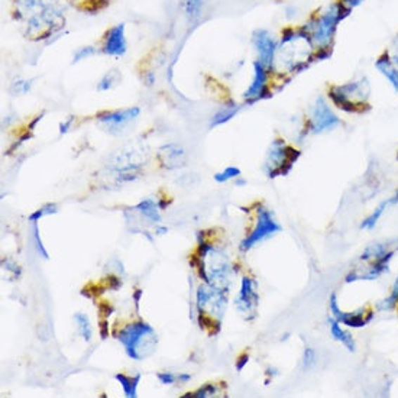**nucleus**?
Returning <instances> with one entry per match:
<instances>
[{"mask_svg":"<svg viewBox=\"0 0 398 398\" xmlns=\"http://www.w3.org/2000/svg\"><path fill=\"white\" fill-rule=\"evenodd\" d=\"M351 13L352 9L335 0L326 8L316 11L302 28L309 34L316 49L333 48L339 25Z\"/></svg>","mask_w":398,"mask_h":398,"instance_id":"1","label":"nucleus"},{"mask_svg":"<svg viewBox=\"0 0 398 398\" xmlns=\"http://www.w3.org/2000/svg\"><path fill=\"white\" fill-rule=\"evenodd\" d=\"M316 48L309 34L300 27L298 30L288 28L283 32L278 41V49L274 64L283 61L287 71H302L310 61H314Z\"/></svg>","mask_w":398,"mask_h":398,"instance_id":"2","label":"nucleus"},{"mask_svg":"<svg viewBox=\"0 0 398 398\" xmlns=\"http://www.w3.org/2000/svg\"><path fill=\"white\" fill-rule=\"evenodd\" d=\"M330 102L345 113H362L369 109L371 83L366 76L335 84L328 91Z\"/></svg>","mask_w":398,"mask_h":398,"instance_id":"3","label":"nucleus"},{"mask_svg":"<svg viewBox=\"0 0 398 398\" xmlns=\"http://www.w3.org/2000/svg\"><path fill=\"white\" fill-rule=\"evenodd\" d=\"M120 343L125 346L129 358L141 361L155 351L157 333L146 323H134L128 325L119 333Z\"/></svg>","mask_w":398,"mask_h":398,"instance_id":"4","label":"nucleus"},{"mask_svg":"<svg viewBox=\"0 0 398 398\" xmlns=\"http://www.w3.org/2000/svg\"><path fill=\"white\" fill-rule=\"evenodd\" d=\"M298 157H300V153L288 146L284 139H274L268 149L264 171L267 172L268 177L285 176L287 172H290Z\"/></svg>","mask_w":398,"mask_h":398,"instance_id":"5","label":"nucleus"},{"mask_svg":"<svg viewBox=\"0 0 398 398\" xmlns=\"http://www.w3.org/2000/svg\"><path fill=\"white\" fill-rule=\"evenodd\" d=\"M342 125L340 117L333 112L330 105L323 96H319L310 110L309 131L316 135L328 134L338 129Z\"/></svg>","mask_w":398,"mask_h":398,"instance_id":"6","label":"nucleus"},{"mask_svg":"<svg viewBox=\"0 0 398 398\" xmlns=\"http://www.w3.org/2000/svg\"><path fill=\"white\" fill-rule=\"evenodd\" d=\"M281 229H283L281 225L276 220V217H274V214L268 209L261 207V209H258L257 226L240 243V250L242 251H250L251 248H254L255 245H258L262 240L281 232Z\"/></svg>","mask_w":398,"mask_h":398,"instance_id":"7","label":"nucleus"},{"mask_svg":"<svg viewBox=\"0 0 398 398\" xmlns=\"http://www.w3.org/2000/svg\"><path fill=\"white\" fill-rule=\"evenodd\" d=\"M258 283L251 277H243L239 294L235 300L236 309L246 320H252L257 316V307L259 303V294L257 291Z\"/></svg>","mask_w":398,"mask_h":398,"instance_id":"8","label":"nucleus"},{"mask_svg":"<svg viewBox=\"0 0 398 398\" xmlns=\"http://www.w3.org/2000/svg\"><path fill=\"white\" fill-rule=\"evenodd\" d=\"M252 45L257 51V60L265 65L268 70H272L274 61H276L278 41L268 30H257L252 34Z\"/></svg>","mask_w":398,"mask_h":398,"instance_id":"9","label":"nucleus"},{"mask_svg":"<svg viewBox=\"0 0 398 398\" xmlns=\"http://www.w3.org/2000/svg\"><path fill=\"white\" fill-rule=\"evenodd\" d=\"M329 310L332 313V317H335L340 323V325H345L347 328H354V329H359V328L366 326L368 323L372 320V317H374V313L366 312L364 307L359 309L358 312H354V313L343 312L339 307L336 293H332L330 297H329Z\"/></svg>","mask_w":398,"mask_h":398,"instance_id":"10","label":"nucleus"},{"mask_svg":"<svg viewBox=\"0 0 398 398\" xmlns=\"http://www.w3.org/2000/svg\"><path fill=\"white\" fill-rule=\"evenodd\" d=\"M269 71L271 70H268L265 65H262L258 60L254 61L252 82H251L250 87H248L246 91L243 93V98L250 105L257 103V102L262 101V98H267L269 96V90H268Z\"/></svg>","mask_w":398,"mask_h":398,"instance_id":"11","label":"nucleus"},{"mask_svg":"<svg viewBox=\"0 0 398 398\" xmlns=\"http://www.w3.org/2000/svg\"><path fill=\"white\" fill-rule=\"evenodd\" d=\"M141 113L139 108L122 109L110 113H105L98 116V123L103 125L110 134H119L122 129H125L131 122H134Z\"/></svg>","mask_w":398,"mask_h":398,"instance_id":"12","label":"nucleus"},{"mask_svg":"<svg viewBox=\"0 0 398 398\" xmlns=\"http://www.w3.org/2000/svg\"><path fill=\"white\" fill-rule=\"evenodd\" d=\"M127 49L128 44L125 37V23H119L108 31L103 44V53L110 57H122L125 56Z\"/></svg>","mask_w":398,"mask_h":398,"instance_id":"13","label":"nucleus"},{"mask_svg":"<svg viewBox=\"0 0 398 398\" xmlns=\"http://www.w3.org/2000/svg\"><path fill=\"white\" fill-rule=\"evenodd\" d=\"M375 68L381 74V76L388 82V84L392 87L395 93H398V68L392 63L391 57L387 51H384L378 58L375 60Z\"/></svg>","mask_w":398,"mask_h":398,"instance_id":"14","label":"nucleus"},{"mask_svg":"<svg viewBox=\"0 0 398 398\" xmlns=\"http://www.w3.org/2000/svg\"><path fill=\"white\" fill-rule=\"evenodd\" d=\"M398 203V191L388 197L387 200L381 202L375 209L374 212H372L369 216H366L362 222H361V229H365V231H372L374 229L377 225H378V222L381 220V217L384 216L385 212H388L392 206H395Z\"/></svg>","mask_w":398,"mask_h":398,"instance_id":"15","label":"nucleus"},{"mask_svg":"<svg viewBox=\"0 0 398 398\" xmlns=\"http://www.w3.org/2000/svg\"><path fill=\"white\" fill-rule=\"evenodd\" d=\"M395 251L397 250H391L390 242H374V243H371L369 246L365 248V251L359 257V261L366 262V264H372V262H377V261H380L385 257L394 255Z\"/></svg>","mask_w":398,"mask_h":398,"instance_id":"16","label":"nucleus"},{"mask_svg":"<svg viewBox=\"0 0 398 398\" xmlns=\"http://www.w3.org/2000/svg\"><path fill=\"white\" fill-rule=\"evenodd\" d=\"M328 325H329L330 335H332V338L336 342L343 345L349 352H355L357 351V340H355V338L349 332H346L335 317H330L328 320Z\"/></svg>","mask_w":398,"mask_h":398,"instance_id":"17","label":"nucleus"},{"mask_svg":"<svg viewBox=\"0 0 398 398\" xmlns=\"http://www.w3.org/2000/svg\"><path fill=\"white\" fill-rule=\"evenodd\" d=\"M160 157L167 168H177L184 164V151L177 145H165L161 148Z\"/></svg>","mask_w":398,"mask_h":398,"instance_id":"18","label":"nucleus"},{"mask_svg":"<svg viewBox=\"0 0 398 398\" xmlns=\"http://www.w3.org/2000/svg\"><path fill=\"white\" fill-rule=\"evenodd\" d=\"M120 385L123 387V391H125V395L128 398H135L136 397V388H138V384L141 381V374L135 375L134 378L132 377H127V375H123V374H117L115 377Z\"/></svg>","mask_w":398,"mask_h":398,"instance_id":"19","label":"nucleus"},{"mask_svg":"<svg viewBox=\"0 0 398 398\" xmlns=\"http://www.w3.org/2000/svg\"><path fill=\"white\" fill-rule=\"evenodd\" d=\"M136 210L142 212V214L149 219L151 222L154 223H158L161 220V216L158 213V209H157V205L154 203V200H151V198H146V200H143L142 203H139L136 207Z\"/></svg>","mask_w":398,"mask_h":398,"instance_id":"20","label":"nucleus"},{"mask_svg":"<svg viewBox=\"0 0 398 398\" xmlns=\"http://www.w3.org/2000/svg\"><path fill=\"white\" fill-rule=\"evenodd\" d=\"M240 110V108L238 105H229L225 109H222L220 112H217L212 120V128L213 127H219L223 125V123L229 122L233 116H236V113Z\"/></svg>","mask_w":398,"mask_h":398,"instance_id":"21","label":"nucleus"},{"mask_svg":"<svg viewBox=\"0 0 398 398\" xmlns=\"http://www.w3.org/2000/svg\"><path fill=\"white\" fill-rule=\"evenodd\" d=\"M122 76H120V72L113 68L110 70L108 74H105V77L101 80V83H98L97 89L101 90V91H108V90H112L119 82H120Z\"/></svg>","mask_w":398,"mask_h":398,"instance_id":"22","label":"nucleus"},{"mask_svg":"<svg viewBox=\"0 0 398 398\" xmlns=\"http://www.w3.org/2000/svg\"><path fill=\"white\" fill-rule=\"evenodd\" d=\"M74 320H76V323H77L79 333L83 336V339L90 342L93 330H91V325H90L89 317L84 313H77V314H74Z\"/></svg>","mask_w":398,"mask_h":398,"instance_id":"23","label":"nucleus"},{"mask_svg":"<svg viewBox=\"0 0 398 398\" xmlns=\"http://www.w3.org/2000/svg\"><path fill=\"white\" fill-rule=\"evenodd\" d=\"M397 304H398V277L395 278V281L392 284L390 295L387 298H384V300L378 304V309L380 310H392Z\"/></svg>","mask_w":398,"mask_h":398,"instance_id":"24","label":"nucleus"},{"mask_svg":"<svg viewBox=\"0 0 398 398\" xmlns=\"http://www.w3.org/2000/svg\"><path fill=\"white\" fill-rule=\"evenodd\" d=\"M203 0H184V11L190 20L197 19L202 13Z\"/></svg>","mask_w":398,"mask_h":398,"instance_id":"25","label":"nucleus"},{"mask_svg":"<svg viewBox=\"0 0 398 398\" xmlns=\"http://www.w3.org/2000/svg\"><path fill=\"white\" fill-rule=\"evenodd\" d=\"M158 380L162 383V384H174V383H177V381H181V383H187L190 381V375L187 374H172V372H160V374L157 375Z\"/></svg>","mask_w":398,"mask_h":398,"instance_id":"26","label":"nucleus"},{"mask_svg":"<svg viewBox=\"0 0 398 398\" xmlns=\"http://www.w3.org/2000/svg\"><path fill=\"white\" fill-rule=\"evenodd\" d=\"M240 176V169L236 167H228L225 171L214 174V180L217 183H226L232 179H238Z\"/></svg>","mask_w":398,"mask_h":398,"instance_id":"27","label":"nucleus"},{"mask_svg":"<svg viewBox=\"0 0 398 398\" xmlns=\"http://www.w3.org/2000/svg\"><path fill=\"white\" fill-rule=\"evenodd\" d=\"M317 362V354L316 351L313 349L312 346H307L306 349H304V354H303V371H310Z\"/></svg>","mask_w":398,"mask_h":398,"instance_id":"28","label":"nucleus"},{"mask_svg":"<svg viewBox=\"0 0 398 398\" xmlns=\"http://www.w3.org/2000/svg\"><path fill=\"white\" fill-rule=\"evenodd\" d=\"M58 212V206L57 205H45L44 207H41L39 210H37L35 213H32L30 216V220L34 223V222H38L39 219H42L44 216H48V214H54Z\"/></svg>","mask_w":398,"mask_h":398,"instance_id":"29","label":"nucleus"},{"mask_svg":"<svg viewBox=\"0 0 398 398\" xmlns=\"http://www.w3.org/2000/svg\"><path fill=\"white\" fill-rule=\"evenodd\" d=\"M97 53V49L91 45H87V46H82L80 49H77L76 54H74V60L72 63H79L82 60H86V58H90L91 56H94Z\"/></svg>","mask_w":398,"mask_h":398,"instance_id":"30","label":"nucleus"},{"mask_svg":"<svg viewBox=\"0 0 398 398\" xmlns=\"http://www.w3.org/2000/svg\"><path fill=\"white\" fill-rule=\"evenodd\" d=\"M387 53H388V56L391 57V60H392V63L395 64V67L398 68V32H397V35L394 37V39H392L390 48L387 49Z\"/></svg>","mask_w":398,"mask_h":398,"instance_id":"31","label":"nucleus"},{"mask_svg":"<svg viewBox=\"0 0 398 398\" xmlns=\"http://www.w3.org/2000/svg\"><path fill=\"white\" fill-rule=\"evenodd\" d=\"M31 86H32V82L31 80H18L13 83V87L16 90L18 94H25V93H28L31 90Z\"/></svg>","mask_w":398,"mask_h":398,"instance_id":"32","label":"nucleus"},{"mask_svg":"<svg viewBox=\"0 0 398 398\" xmlns=\"http://www.w3.org/2000/svg\"><path fill=\"white\" fill-rule=\"evenodd\" d=\"M34 240H35L38 252H41V255H42L44 258H48V254H46V251H45V248H44L42 240H41L39 233H38V225H37V222H34Z\"/></svg>","mask_w":398,"mask_h":398,"instance_id":"33","label":"nucleus"},{"mask_svg":"<svg viewBox=\"0 0 398 398\" xmlns=\"http://www.w3.org/2000/svg\"><path fill=\"white\" fill-rule=\"evenodd\" d=\"M339 2H342L343 5H346L349 9H357L359 6H362L365 2H368V0H339Z\"/></svg>","mask_w":398,"mask_h":398,"instance_id":"34","label":"nucleus"},{"mask_svg":"<svg viewBox=\"0 0 398 398\" xmlns=\"http://www.w3.org/2000/svg\"><path fill=\"white\" fill-rule=\"evenodd\" d=\"M214 391H216L214 387L212 384H207L206 387H203L197 394H194V397H209V395H213Z\"/></svg>","mask_w":398,"mask_h":398,"instance_id":"35","label":"nucleus"},{"mask_svg":"<svg viewBox=\"0 0 398 398\" xmlns=\"http://www.w3.org/2000/svg\"><path fill=\"white\" fill-rule=\"evenodd\" d=\"M72 120H74V116H70L65 122H63V123H61V125H60V134H61V135H64V134H67V132L70 131Z\"/></svg>","mask_w":398,"mask_h":398,"instance_id":"36","label":"nucleus"},{"mask_svg":"<svg viewBox=\"0 0 398 398\" xmlns=\"http://www.w3.org/2000/svg\"><path fill=\"white\" fill-rule=\"evenodd\" d=\"M248 362V357H243V358H240V361L238 362V365H236V368L239 369V371H242L243 369V366H245V364Z\"/></svg>","mask_w":398,"mask_h":398,"instance_id":"37","label":"nucleus"},{"mask_svg":"<svg viewBox=\"0 0 398 398\" xmlns=\"http://www.w3.org/2000/svg\"><path fill=\"white\" fill-rule=\"evenodd\" d=\"M154 80H155V79H154V74H153V72H149L148 76H146V84H148V86H151V84L154 83Z\"/></svg>","mask_w":398,"mask_h":398,"instance_id":"38","label":"nucleus"},{"mask_svg":"<svg viewBox=\"0 0 398 398\" xmlns=\"http://www.w3.org/2000/svg\"><path fill=\"white\" fill-rule=\"evenodd\" d=\"M141 294H142V291H141V290H138V291L135 293V303H136V306H138V303H139V298H141Z\"/></svg>","mask_w":398,"mask_h":398,"instance_id":"39","label":"nucleus"},{"mask_svg":"<svg viewBox=\"0 0 398 398\" xmlns=\"http://www.w3.org/2000/svg\"><path fill=\"white\" fill-rule=\"evenodd\" d=\"M236 184H238V186H243V184H245V180H238Z\"/></svg>","mask_w":398,"mask_h":398,"instance_id":"40","label":"nucleus"}]
</instances>
